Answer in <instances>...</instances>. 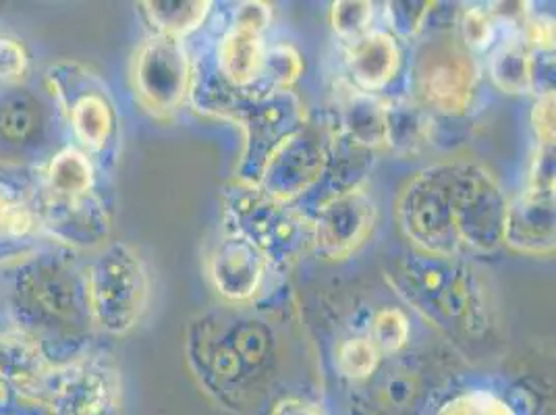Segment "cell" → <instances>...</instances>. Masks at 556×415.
Here are the masks:
<instances>
[{
    "label": "cell",
    "mask_w": 556,
    "mask_h": 415,
    "mask_svg": "<svg viewBox=\"0 0 556 415\" xmlns=\"http://www.w3.org/2000/svg\"><path fill=\"white\" fill-rule=\"evenodd\" d=\"M507 196L478 162L446 161L419 171L396 200V221L421 254H494L503 246Z\"/></svg>",
    "instance_id": "cell-1"
},
{
    "label": "cell",
    "mask_w": 556,
    "mask_h": 415,
    "mask_svg": "<svg viewBox=\"0 0 556 415\" xmlns=\"http://www.w3.org/2000/svg\"><path fill=\"white\" fill-rule=\"evenodd\" d=\"M186 355L202 391L220 407L241 414L275 387L285 364V341L270 314L252 303H225L189 320Z\"/></svg>",
    "instance_id": "cell-2"
},
{
    "label": "cell",
    "mask_w": 556,
    "mask_h": 415,
    "mask_svg": "<svg viewBox=\"0 0 556 415\" xmlns=\"http://www.w3.org/2000/svg\"><path fill=\"white\" fill-rule=\"evenodd\" d=\"M7 310L13 330L38 347L54 368L90 353L96 326L86 266L73 250H31L15 260Z\"/></svg>",
    "instance_id": "cell-3"
},
{
    "label": "cell",
    "mask_w": 556,
    "mask_h": 415,
    "mask_svg": "<svg viewBox=\"0 0 556 415\" xmlns=\"http://www.w3.org/2000/svg\"><path fill=\"white\" fill-rule=\"evenodd\" d=\"M396 295L451 343L478 345L496 326V305L480 268L462 257L412 252L387 275Z\"/></svg>",
    "instance_id": "cell-4"
},
{
    "label": "cell",
    "mask_w": 556,
    "mask_h": 415,
    "mask_svg": "<svg viewBox=\"0 0 556 415\" xmlns=\"http://www.w3.org/2000/svg\"><path fill=\"white\" fill-rule=\"evenodd\" d=\"M220 204L225 232L252 243L266 257L270 273L287 275L312 250V221L257 185L235 179L223 189Z\"/></svg>",
    "instance_id": "cell-5"
},
{
    "label": "cell",
    "mask_w": 556,
    "mask_h": 415,
    "mask_svg": "<svg viewBox=\"0 0 556 415\" xmlns=\"http://www.w3.org/2000/svg\"><path fill=\"white\" fill-rule=\"evenodd\" d=\"M45 84L77 148L93 164L113 166L121 141V116L104 79L73 59H61L48 67Z\"/></svg>",
    "instance_id": "cell-6"
},
{
    "label": "cell",
    "mask_w": 556,
    "mask_h": 415,
    "mask_svg": "<svg viewBox=\"0 0 556 415\" xmlns=\"http://www.w3.org/2000/svg\"><path fill=\"white\" fill-rule=\"evenodd\" d=\"M88 301L96 330L125 337L138 328L152 293L143 257L125 241H109L86 264Z\"/></svg>",
    "instance_id": "cell-7"
},
{
    "label": "cell",
    "mask_w": 556,
    "mask_h": 415,
    "mask_svg": "<svg viewBox=\"0 0 556 415\" xmlns=\"http://www.w3.org/2000/svg\"><path fill=\"white\" fill-rule=\"evenodd\" d=\"M480 86V65L457 29L441 27L417 42L412 61L414 100L430 115L464 116Z\"/></svg>",
    "instance_id": "cell-8"
},
{
    "label": "cell",
    "mask_w": 556,
    "mask_h": 415,
    "mask_svg": "<svg viewBox=\"0 0 556 415\" xmlns=\"http://www.w3.org/2000/svg\"><path fill=\"white\" fill-rule=\"evenodd\" d=\"M444 387L446 378L432 355L401 351L382 357L371 376L353 385L349 410L351 415H428Z\"/></svg>",
    "instance_id": "cell-9"
},
{
    "label": "cell",
    "mask_w": 556,
    "mask_h": 415,
    "mask_svg": "<svg viewBox=\"0 0 556 415\" xmlns=\"http://www.w3.org/2000/svg\"><path fill=\"white\" fill-rule=\"evenodd\" d=\"M305 118L302 100L291 90L254 96L241 102L229 115V121L241 125L245 138L237 164V181L260 184L266 162L302 129Z\"/></svg>",
    "instance_id": "cell-10"
},
{
    "label": "cell",
    "mask_w": 556,
    "mask_h": 415,
    "mask_svg": "<svg viewBox=\"0 0 556 415\" xmlns=\"http://www.w3.org/2000/svg\"><path fill=\"white\" fill-rule=\"evenodd\" d=\"M193 65L186 40L152 34L131 61V88L139 106L159 118L175 115L189 98Z\"/></svg>",
    "instance_id": "cell-11"
},
{
    "label": "cell",
    "mask_w": 556,
    "mask_h": 415,
    "mask_svg": "<svg viewBox=\"0 0 556 415\" xmlns=\"http://www.w3.org/2000/svg\"><path fill=\"white\" fill-rule=\"evenodd\" d=\"M334 152L330 118H305L266 162L257 187L285 204H298L323 181Z\"/></svg>",
    "instance_id": "cell-12"
},
{
    "label": "cell",
    "mask_w": 556,
    "mask_h": 415,
    "mask_svg": "<svg viewBox=\"0 0 556 415\" xmlns=\"http://www.w3.org/2000/svg\"><path fill=\"white\" fill-rule=\"evenodd\" d=\"M45 410L50 415H123L125 387L115 362L88 353L56 368Z\"/></svg>",
    "instance_id": "cell-13"
},
{
    "label": "cell",
    "mask_w": 556,
    "mask_h": 415,
    "mask_svg": "<svg viewBox=\"0 0 556 415\" xmlns=\"http://www.w3.org/2000/svg\"><path fill=\"white\" fill-rule=\"evenodd\" d=\"M376 202L364 187L349 189L316 208L312 221V250L326 260H348L376 227Z\"/></svg>",
    "instance_id": "cell-14"
},
{
    "label": "cell",
    "mask_w": 556,
    "mask_h": 415,
    "mask_svg": "<svg viewBox=\"0 0 556 415\" xmlns=\"http://www.w3.org/2000/svg\"><path fill=\"white\" fill-rule=\"evenodd\" d=\"M40 231L67 250H100L111 237V214L92 191L79 198H52L31 187Z\"/></svg>",
    "instance_id": "cell-15"
},
{
    "label": "cell",
    "mask_w": 556,
    "mask_h": 415,
    "mask_svg": "<svg viewBox=\"0 0 556 415\" xmlns=\"http://www.w3.org/2000/svg\"><path fill=\"white\" fill-rule=\"evenodd\" d=\"M206 268L216 293L232 305L254 303L270 275L266 257L252 243L229 232L210 252Z\"/></svg>",
    "instance_id": "cell-16"
},
{
    "label": "cell",
    "mask_w": 556,
    "mask_h": 415,
    "mask_svg": "<svg viewBox=\"0 0 556 415\" xmlns=\"http://www.w3.org/2000/svg\"><path fill=\"white\" fill-rule=\"evenodd\" d=\"M47 102L29 90L0 93V159H31L50 138Z\"/></svg>",
    "instance_id": "cell-17"
},
{
    "label": "cell",
    "mask_w": 556,
    "mask_h": 415,
    "mask_svg": "<svg viewBox=\"0 0 556 415\" xmlns=\"http://www.w3.org/2000/svg\"><path fill=\"white\" fill-rule=\"evenodd\" d=\"M555 191L526 187L507 206L503 246L523 255L555 252Z\"/></svg>",
    "instance_id": "cell-18"
},
{
    "label": "cell",
    "mask_w": 556,
    "mask_h": 415,
    "mask_svg": "<svg viewBox=\"0 0 556 415\" xmlns=\"http://www.w3.org/2000/svg\"><path fill=\"white\" fill-rule=\"evenodd\" d=\"M56 368L20 332H0V378L27 403L47 407Z\"/></svg>",
    "instance_id": "cell-19"
},
{
    "label": "cell",
    "mask_w": 556,
    "mask_h": 415,
    "mask_svg": "<svg viewBox=\"0 0 556 415\" xmlns=\"http://www.w3.org/2000/svg\"><path fill=\"white\" fill-rule=\"evenodd\" d=\"M349 86L359 92H384L403 67V48L389 29H371L357 42L345 47Z\"/></svg>",
    "instance_id": "cell-20"
},
{
    "label": "cell",
    "mask_w": 556,
    "mask_h": 415,
    "mask_svg": "<svg viewBox=\"0 0 556 415\" xmlns=\"http://www.w3.org/2000/svg\"><path fill=\"white\" fill-rule=\"evenodd\" d=\"M334 136L355 148L374 152L384 148L387 109L384 100L345 86L337 98V113L330 118Z\"/></svg>",
    "instance_id": "cell-21"
},
{
    "label": "cell",
    "mask_w": 556,
    "mask_h": 415,
    "mask_svg": "<svg viewBox=\"0 0 556 415\" xmlns=\"http://www.w3.org/2000/svg\"><path fill=\"white\" fill-rule=\"evenodd\" d=\"M96 187V164L77 146H63L50 154L36 189L52 198H79Z\"/></svg>",
    "instance_id": "cell-22"
},
{
    "label": "cell",
    "mask_w": 556,
    "mask_h": 415,
    "mask_svg": "<svg viewBox=\"0 0 556 415\" xmlns=\"http://www.w3.org/2000/svg\"><path fill=\"white\" fill-rule=\"evenodd\" d=\"M38 232L42 231L31 189L25 191L0 177V255L4 250H11L17 260L29 254L24 252V246L31 243Z\"/></svg>",
    "instance_id": "cell-23"
},
{
    "label": "cell",
    "mask_w": 556,
    "mask_h": 415,
    "mask_svg": "<svg viewBox=\"0 0 556 415\" xmlns=\"http://www.w3.org/2000/svg\"><path fill=\"white\" fill-rule=\"evenodd\" d=\"M387 109V139L384 148H391L399 156H414L428 146L432 138V115L424 111L416 100H384Z\"/></svg>",
    "instance_id": "cell-24"
},
{
    "label": "cell",
    "mask_w": 556,
    "mask_h": 415,
    "mask_svg": "<svg viewBox=\"0 0 556 415\" xmlns=\"http://www.w3.org/2000/svg\"><path fill=\"white\" fill-rule=\"evenodd\" d=\"M532 50L523 32L510 34L488 61L490 79L507 93H532Z\"/></svg>",
    "instance_id": "cell-25"
},
{
    "label": "cell",
    "mask_w": 556,
    "mask_h": 415,
    "mask_svg": "<svg viewBox=\"0 0 556 415\" xmlns=\"http://www.w3.org/2000/svg\"><path fill=\"white\" fill-rule=\"evenodd\" d=\"M141 7L156 34L186 40L208 20L214 4L208 0H148Z\"/></svg>",
    "instance_id": "cell-26"
},
{
    "label": "cell",
    "mask_w": 556,
    "mask_h": 415,
    "mask_svg": "<svg viewBox=\"0 0 556 415\" xmlns=\"http://www.w3.org/2000/svg\"><path fill=\"white\" fill-rule=\"evenodd\" d=\"M380 362L382 355L371 343L368 335H351L343 339L334 351L337 372L351 385L366 380L380 366Z\"/></svg>",
    "instance_id": "cell-27"
},
{
    "label": "cell",
    "mask_w": 556,
    "mask_h": 415,
    "mask_svg": "<svg viewBox=\"0 0 556 415\" xmlns=\"http://www.w3.org/2000/svg\"><path fill=\"white\" fill-rule=\"evenodd\" d=\"M366 335L370 337L371 343L380 351L382 357H393L405 351L409 343L412 324L401 307L389 305L371 316Z\"/></svg>",
    "instance_id": "cell-28"
},
{
    "label": "cell",
    "mask_w": 556,
    "mask_h": 415,
    "mask_svg": "<svg viewBox=\"0 0 556 415\" xmlns=\"http://www.w3.org/2000/svg\"><path fill=\"white\" fill-rule=\"evenodd\" d=\"M374 4L364 0H339L332 4L330 25L345 47L357 42L374 29Z\"/></svg>",
    "instance_id": "cell-29"
},
{
    "label": "cell",
    "mask_w": 556,
    "mask_h": 415,
    "mask_svg": "<svg viewBox=\"0 0 556 415\" xmlns=\"http://www.w3.org/2000/svg\"><path fill=\"white\" fill-rule=\"evenodd\" d=\"M302 70V56L291 45L268 47L264 65V90L268 93L291 90L300 79Z\"/></svg>",
    "instance_id": "cell-30"
},
{
    "label": "cell",
    "mask_w": 556,
    "mask_h": 415,
    "mask_svg": "<svg viewBox=\"0 0 556 415\" xmlns=\"http://www.w3.org/2000/svg\"><path fill=\"white\" fill-rule=\"evenodd\" d=\"M432 415H517L509 403L486 389H469L444 399Z\"/></svg>",
    "instance_id": "cell-31"
},
{
    "label": "cell",
    "mask_w": 556,
    "mask_h": 415,
    "mask_svg": "<svg viewBox=\"0 0 556 415\" xmlns=\"http://www.w3.org/2000/svg\"><path fill=\"white\" fill-rule=\"evenodd\" d=\"M434 2L419 0H399L384 4V17L389 22V32L396 38H417L430 17Z\"/></svg>",
    "instance_id": "cell-32"
},
{
    "label": "cell",
    "mask_w": 556,
    "mask_h": 415,
    "mask_svg": "<svg viewBox=\"0 0 556 415\" xmlns=\"http://www.w3.org/2000/svg\"><path fill=\"white\" fill-rule=\"evenodd\" d=\"M459 38L471 54L486 52L498 36V25L490 17L486 7L464 9L459 17Z\"/></svg>",
    "instance_id": "cell-33"
},
{
    "label": "cell",
    "mask_w": 556,
    "mask_h": 415,
    "mask_svg": "<svg viewBox=\"0 0 556 415\" xmlns=\"http://www.w3.org/2000/svg\"><path fill=\"white\" fill-rule=\"evenodd\" d=\"M29 67V56L24 45L15 38L0 36V84H15Z\"/></svg>",
    "instance_id": "cell-34"
},
{
    "label": "cell",
    "mask_w": 556,
    "mask_h": 415,
    "mask_svg": "<svg viewBox=\"0 0 556 415\" xmlns=\"http://www.w3.org/2000/svg\"><path fill=\"white\" fill-rule=\"evenodd\" d=\"M532 129L538 146H555V93L538 96L532 109Z\"/></svg>",
    "instance_id": "cell-35"
},
{
    "label": "cell",
    "mask_w": 556,
    "mask_h": 415,
    "mask_svg": "<svg viewBox=\"0 0 556 415\" xmlns=\"http://www.w3.org/2000/svg\"><path fill=\"white\" fill-rule=\"evenodd\" d=\"M526 187L555 191V146H538Z\"/></svg>",
    "instance_id": "cell-36"
},
{
    "label": "cell",
    "mask_w": 556,
    "mask_h": 415,
    "mask_svg": "<svg viewBox=\"0 0 556 415\" xmlns=\"http://www.w3.org/2000/svg\"><path fill=\"white\" fill-rule=\"evenodd\" d=\"M270 415H325L316 405L298 399V397H282L273 405Z\"/></svg>",
    "instance_id": "cell-37"
},
{
    "label": "cell",
    "mask_w": 556,
    "mask_h": 415,
    "mask_svg": "<svg viewBox=\"0 0 556 415\" xmlns=\"http://www.w3.org/2000/svg\"><path fill=\"white\" fill-rule=\"evenodd\" d=\"M11 394H13V392L7 387V382L0 378V410L9 403V397H11Z\"/></svg>",
    "instance_id": "cell-38"
}]
</instances>
